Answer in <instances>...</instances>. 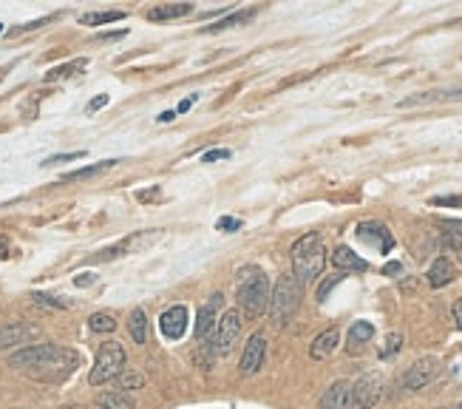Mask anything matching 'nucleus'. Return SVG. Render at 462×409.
<instances>
[{"label": "nucleus", "mask_w": 462, "mask_h": 409, "mask_svg": "<svg viewBox=\"0 0 462 409\" xmlns=\"http://www.w3.org/2000/svg\"><path fill=\"white\" fill-rule=\"evenodd\" d=\"M77 364H80V355L57 344H31L9 355V367L29 370L31 375L43 381H63L66 375L77 370Z\"/></svg>", "instance_id": "1"}, {"label": "nucleus", "mask_w": 462, "mask_h": 409, "mask_svg": "<svg viewBox=\"0 0 462 409\" xmlns=\"http://www.w3.org/2000/svg\"><path fill=\"white\" fill-rule=\"evenodd\" d=\"M238 281V307L244 310L247 318H258L261 313L270 310V276L258 265H244L235 273Z\"/></svg>", "instance_id": "2"}, {"label": "nucleus", "mask_w": 462, "mask_h": 409, "mask_svg": "<svg viewBox=\"0 0 462 409\" xmlns=\"http://www.w3.org/2000/svg\"><path fill=\"white\" fill-rule=\"evenodd\" d=\"M289 259H292V276H295L301 284H309V281L321 278V273L327 268V248H324V239H321L318 233L301 236V239L292 245Z\"/></svg>", "instance_id": "3"}, {"label": "nucleus", "mask_w": 462, "mask_h": 409, "mask_svg": "<svg viewBox=\"0 0 462 409\" xmlns=\"http://www.w3.org/2000/svg\"><path fill=\"white\" fill-rule=\"evenodd\" d=\"M301 296H304V284H301L292 273L281 276V278L275 281L272 293H270V315H272V321H275V324H287V321L298 313Z\"/></svg>", "instance_id": "4"}, {"label": "nucleus", "mask_w": 462, "mask_h": 409, "mask_svg": "<svg viewBox=\"0 0 462 409\" xmlns=\"http://www.w3.org/2000/svg\"><path fill=\"white\" fill-rule=\"evenodd\" d=\"M125 361H128V355H125V347L119 341L100 344L94 367H91V375H88V384L91 387H103L106 381H114L116 375L125 370Z\"/></svg>", "instance_id": "5"}, {"label": "nucleus", "mask_w": 462, "mask_h": 409, "mask_svg": "<svg viewBox=\"0 0 462 409\" xmlns=\"http://www.w3.org/2000/svg\"><path fill=\"white\" fill-rule=\"evenodd\" d=\"M383 390H386V384H383V375H380V373H366V375H360V378L351 384V407H357V409L377 407V404L383 401Z\"/></svg>", "instance_id": "6"}, {"label": "nucleus", "mask_w": 462, "mask_h": 409, "mask_svg": "<svg viewBox=\"0 0 462 409\" xmlns=\"http://www.w3.org/2000/svg\"><path fill=\"white\" fill-rule=\"evenodd\" d=\"M437 375H440V361H437L434 355H426V358H420V361H414V364L409 367V373L403 375L400 387L409 390V393H420V390H426Z\"/></svg>", "instance_id": "7"}, {"label": "nucleus", "mask_w": 462, "mask_h": 409, "mask_svg": "<svg viewBox=\"0 0 462 409\" xmlns=\"http://www.w3.org/2000/svg\"><path fill=\"white\" fill-rule=\"evenodd\" d=\"M241 313L238 310H227L222 318H219V324H216V353L219 355H227L232 353V347L238 344V338H241Z\"/></svg>", "instance_id": "8"}, {"label": "nucleus", "mask_w": 462, "mask_h": 409, "mask_svg": "<svg viewBox=\"0 0 462 409\" xmlns=\"http://www.w3.org/2000/svg\"><path fill=\"white\" fill-rule=\"evenodd\" d=\"M264 358H267V335H264V333H252L250 341L244 344L238 373H241V375H255V373L264 367Z\"/></svg>", "instance_id": "9"}, {"label": "nucleus", "mask_w": 462, "mask_h": 409, "mask_svg": "<svg viewBox=\"0 0 462 409\" xmlns=\"http://www.w3.org/2000/svg\"><path fill=\"white\" fill-rule=\"evenodd\" d=\"M357 239L360 242H366V245H374L380 253H389L391 248H394V236L389 233V228L383 225V222H374V219H369V222H360L357 225Z\"/></svg>", "instance_id": "10"}, {"label": "nucleus", "mask_w": 462, "mask_h": 409, "mask_svg": "<svg viewBox=\"0 0 462 409\" xmlns=\"http://www.w3.org/2000/svg\"><path fill=\"white\" fill-rule=\"evenodd\" d=\"M188 321H190L188 307H185V304H173V307H168V310L159 315V330H162L165 338L179 341V338L185 335V330H188Z\"/></svg>", "instance_id": "11"}, {"label": "nucleus", "mask_w": 462, "mask_h": 409, "mask_svg": "<svg viewBox=\"0 0 462 409\" xmlns=\"http://www.w3.org/2000/svg\"><path fill=\"white\" fill-rule=\"evenodd\" d=\"M37 335H40V327H34L29 321H9V324L0 327V350L17 347V344H29Z\"/></svg>", "instance_id": "12"}, {"label": "nucleus", "mask_w": 462, "mask_h": 409, "mask_svg": "<svg viewBox=\"0 0 462 409\" xmlns=\"http://www.w3.org/2000/svg\"><path fill=\"white\" fill-rule=\"evenodd\" d=\"M338 344H341V330L338 327H329L321 335H315V341L309 344V355L315 361H324V358H329L338 350Z\"/></svg>", "instance_id": "13"}, {"label": "nucleus", "mask_w": 462, "mask_h": 409, "mask_svg": "<svg viewBox=\"0 0 462 409\" xmlns=\"http://www.w3.org/2000/svg\"><path fill=\"white\" fill-rule=\"evenodd\" d=\"M321 409H351V384L349 381H335L321 398Z\"/></svg>", "instance_id": "14"}, {"label": "nucleus", "mask_w": 462, "mask_h": 409, "mask_svg": "<svg viewBox=\"0 0 462 409\" xmlns=\"http://www.w3.org/2000/svg\"><path fill=\"white\" fill-rule=\"evenodd\" d=\"M225 304V298H222V293H213L210 296V301L199 310V315H196V338H205L219 321H216V310Z\"/></svg>", "instance_id": "15"}, {"label": "nucleus", "mask_w": 462, "mask_h": 409, "mask_svg": "<svg viewBox=\"0 0 462 409\" xmlns=\"http://www.w3.org/2000/svg\"><path fill=\"white\" fill-rule=\"evenodd\" d=\"M332 265L338 268V273H346V271H369V262L366 259H360L351 248H346V245H341V248H335L332 251Z\"/></svg>", "instance_id": "16"}, {"label": "nucleus", "mask_w": 462, "mask_h": 409, "mask_svg": "<svg viewBox=\"0 0 462 409\" xmlns=\"http://www.w3.org/2000/svg\"><path fill=\"white\" fill-rule=\"evenodd\" d=\"M371 335H374V327H371L369 321H354L346 333V344H349L346 350L351 355H357V353L371 341Z\"/></svg>", "instance_id": "17"}, {"label": "nucleus", "mask_w": 462, "mask_h": 409, "mask_svg": "<svg viewBox=\"0 0 462 409\" xmlns=\"http://www.w3.org/2000/svg\"><path fill=\"white\" fill-rule=\"evenodd\" d=\"M190 11H193V6H190V3H159V6H153V9L148 11V20L162 23V20H176V17H185V14H190Z\"/></svg>", "instance_id": "18"}, {"label": "nucleus", "mask_w": 462, "mask_h": 409, "mask_svg": "<svg viewBox=\"0 0 462 409\" xmlns=\"http://www.w3.org/2000/svg\"><path fill=\"white\" fill-rule=\"evenodd\" d=\"M426 278H428L431 287H446V284L454 278V265H451L446 256H440V259H434V265L428 268Z\"/></svg>", "instance_id": "19"}, {"label": "nucleus", "mask_w": 462, "mask_h": 409, "mask_svg": "<svg viewBox=\"0 0 462 409\" xmlns=\"http://www.w3.org/2000/svg\"><path fill=\"white\" fill-rule=\"evenodd\" d=\"M255 17V9H244V11H232L227 17H222V20H216L213 26H205L202 31L205 34H213V31H225V29H230V26H244V23H250Z\"/></svg>", "instance_id": "20"}, {"label": "nucleus", "mask_w": 462, "mask_h": 409, "mask_svg": "<svg viewBox=\"0 0 462 409\" xmlns=\"http://www.w3.org/2000/svg\"><path fill=\"white\" fill-rule=\"evenodd\" d=\"M97 407L100 409H136V401H133L128 393L111 390V393H100V395H97Z\"/></svg>", "instance_id": "21"}, {"label": "nucleus", "mask_w": 462, "mask_h": 409, "mask_svg": "<svg viewBox=\"0 0 462 409\" xmlns=\"http://www.w3.org/2000/svg\"><path fill=\"white\" fill-rule=\"evenodd\" d=\"M128 333H130L133 344H145V341H148V315H145L142 307H136V310L130 313V318H128Z\"/></svg>", "instance_id": "22"}, {"label": "nucleus", "mask_w": 462, "mask_h": 409, "mask_svg": "<svg viewBox=\"0 0 462 409\" xmlns=\"http://www.w3.org/2000/svg\"><path fill=\"white\" fill-rule=\"evenodd\" d=\"M116 159H106V162H97V165H86V168H80V171H68V173H63V182H80V179H91V176H97V173H103V171H108V168H114Z\"/></svg>", "instance_id": "23"}, {"label": "nucleus", "mask_w": 462, "mask_h": 409, "mask_svg": "<svg viewBox=\"0 0 462 409\" xmlns=\"http://www.w3.org/2000/svg\"><path fill=\"white\" fill-rule=\"evenodd\" d=\"M86 66H88V60H86V57H77V60H71V63L54 66V69L46 74V83H54V80H66V77H71V74H80Z\"/></svg>", "instance_id": "24"}, {"label": "nucleus", "mask_w": 462, "mask_h": 409, "mask_svg": "<svg viewBox=\"0 0 462 409\" xmlns=\"http://www.w3.org/2000/svg\"><path fill=\"white\" fill-rule=\"evenodd\" d=\"M114 381H116V387H119V393H122V390H142V387H145V375H142V373H133V370H128V367L116 375Z\"/></svg>", "instance_id": "25"}, {"label": "nucleus", "mask_w": 462, "mask_h": 409, "mask_svg": "<svg viewBox=\"0 0 462 409\" xmlns=\"http://www.w3.org/2000/svg\"><path fill=\"white\" fill-rule=\"evenodd\" d=\"M125 11H88L80 17L83 26H103V23H114V20H122Z\"/></svg>", "instance_id": "26"}, {"label": "nucleus", "mask_w": 462, "mask_h": 409, "mask_svg": "<svg viewBox=\"0 0 462 409\" xmlns=\"http://www.w3.org/2000/svg\"><path fill=\"white\" fill-rule=\"evenodd\" d=\"M88 327H91L94 333H114L116 318L111 313H94V315L88 318Z\"/></svg>", "instance_id": "27"}, {"label": "nucleus", "mask_w": 462, "mask_h": 409, "mask_svg": "<svg viewBox=\"0 0 462 409\" xmlns=\"http://www.w3.org/2000/svg\"><path fill=\"white\" fill-rule=\"evenodd\" d=\"M400 347H403V335L400 333H389L386 335V344L380 350V358H391L394 353H400Z\"/></svg>", "instance_id": "28"}, {"label": "nucleus", "mask_w": 462, "mask_h": 409, "mask_svg": "<svg viewBox=\"0 0 462 409\" xmlns=\"http://www.w3.org/2000/svg\"><path fill=\"white\" fill-rule=\"evenodd\" d=\"M31 301H34V304H43V307H54V310L68 307V301H63V298H57V296H46V293H31Z\"/></svg>", "instance_id": "29"}, {"label": "nucleus", "mask_w": 462, "mask_h": 409, "mask_svg": "<svg viewBox=\"0 0 462 409\" xmlns=\"http://www.w3.org/2000/svg\"><path fill=\"white\" fill-rule=\"evenodd\" d=\"M338 281H344V273H338V276H332V278H327L321 287H318V301H327V296H329V290L338 284Z\"/></svg>", "instance_id": "30"}, {"label": "nucleus", "mask_w": 462, "mask_h": 409, "mask_svg": "<svg viewBox=\"0 0 462 409\" xmlns=\"http://www.w3.org/2000/svg\"><path fill=\"white\" fill-rule=\"evenodd\" d=\"M216 228H219V231H225V233L241 231V219H232V216H222V219L216 222Z\"/></svg>", "instance_id": "31"}, {"label": "nucleus", "mask_w": 462, "mask_h": 409, "mask_svg": "<svg viewBox=\"0 0 462 409\" xmlns=\"http://www.w3.org/2000/svg\"><path fill=\"white\" fill-rule=\"evenodd\" d=\"M86 151H74V153H60V156H48L43 165H57V162H71V159H83Z\"/></svg>", "instance_id": "32"}, {"label": "nucleus", "mask_w": 462, "mask_h": 409, "mask_svg": "<svg viewBox=\"0 0 462 409\" xmlns=\"http://www.w3.org/2000/svg\"><path fill=\"white\" fill-rule=\"evenodd\" d=\"M51 17H40V20H31V23H26V26H17V29H11V34H20V31H34V29H40L43 23H48Z\"/></svg>", "instance_id": "33"}, {"label": "nucleus", "mask_w": 462, "mask_h": 409, "mask_svg": "<svg viewBox=\"0 0 462 409\" xmlns=\"http://www.w3.org/2000/svg\"><path fill=\"white\" fill-rule=\"evenodd\" d=\"M106 106H108V94H100V97H94V100L86 106V111L94 114V111H100V108H106Z\"/></svg>", "instance_id": "34"}, {"label": "nucleus", "mask_w": 462, "mask_h": 409, "mask_svg": "<svg viewBox=\"0 0 462 409\" xmlns=\"http://www.w3.org/2000/svg\"><path fill=\"white\" fill-rule=\"evenodd\" d=\"M230 156V151H225V148H213V151H207L205 156H202V162H216V159H227Z\"/></svg>", "instance_id": "35"}, {"label": "nucleus", "mask_w": 462, "mask_h": 409, "mask_svg": "<svg viewBox=\"0 0 462 409\" xmlns=\"http://www.w3.org/2000/svg\"><path fill=\"white\" fill-rule=\"evenodd\" d=\"M431 205H457V208H462V196H437V199H431Z\"/></svg>", "instance_id": "36"}, {"label": "nucleus", "mask_w": 462, "mask_h": 409, "mask_svg": "<svg viewBox=\"0 0 462 409\" xmlns=\"http://www.w3.org/2000/svg\"><path fill=\"white\" fill-rule=\"evenodd\" d=\"M136 199H139V202H153V199H159V188H150V191H139V193H136Z\"/></svg>", "instance_id": "37"}, {"label": "nucleus", "mask_w": 462, "mask_h": 409, "mask_svg": "<svg viewBox=\"0 0 462 409\" xmlns=\"http://www.w3.org/2000/svg\"><path fill=\"white\" fill-rule=\"evenodd\" d=\"M397 273H403V265H400V262H389V265L383 268V276H397Z\"/></svg>", "instance_id": "38"}, {"label": "nucleus", "mask_w": 462, "mask_h": 409, "mask_svg": "<svg viewBox=\"0 0 462 409\" xmlns=\"http://www.w3.org/2000/svg\"><path fill=\"white\" fill-rule=\"evenodd\" d=\"M451 313H454V321H457V327L462 330V298H457V301H454Z\"/></svg>", "instance_id": "39"}, {"label": "nucleus", "mask_w": 462, "mask_h": 409, "mask_svg": "<svg viewBox=\"0 0 462 409\" xmlns=\"http://www.w3.org/2000/svg\"><path fill=\"white\" fill-rule=\"evenodd\" d=\"M91 281H94V276H91V273H80V276L74 278V284H80V287H88Z\"/></svg>", "instance_id": "40"}, {"label": "nucleus", "mask_w": 462, "mask_h": 409, "mask_svg": "<svg viewBox=\"0 0 462 409\" xmlns=\"http://www.w3.org/2000/svg\"><path fill=\"white\" fill-rule=\"evenodd\" d=\"M193 100H196V94H193V97H188V100H182V103H179V108H176V114H185V111H190Z\"/></svg>", "instance_id": "41"}, {"label": "nucleus", "mask_w": 462, "mask_h": 409, "mask_svg": "<svg viewBox=\"0 0 462 409\" xmlns=\"http://www.w3.org/2000/svg\"><path fill=\"white\" fill-rule=\"evenodd\" d=\"M446 228H451L448 233H454V236H462V222H443Z\"/></svg>", "instance_id": "42"}, {"label": "nucleus", "mask_w": 462, "mask_h": 409, "mask_svg": "<svg viewBox=\"0 0 462 409\" xmlns=\"http://www.w3.org/2000/svg\"><path fill=\"white\" fill-rule=\"evenodd\" d=\"M170 120H176V111H162L159 114V123H170Z\"/></svg>", "instance_id": "43"}, {"label": "nucleus", "mask_w": 462, "mask_h": 409, "mask_svg": "<svg viewBox=\"0 0 462 409\" xmlns=\"http://www.w3.org/2000/svg\"><path fill=\"white\" fill-rule=\"evenodd\" d=\"M6 256H9V242L0 236V259H6Z\"/></svg>", "instance_id": "44"}, {"label": "nucleus", "mask_w": 462, "mask_h": 409, "mask_svg": "<svg viewBox=\"0 0 462 409\" xmlns=\"http://www.w3.org/2000/svg\"><path fill=\"white\" fill-rule=\"evenodd\" d=\"M125 34V29L122 31H108V34H100V40H114V37H122Z\"/></svg>", "instance_id": "45"}, {"label": "nucleus", "mask_w": 462, "mask_h": 409, "mask_svg": "<svg viewBox=\"0 0 462 409\" xmlns=\"http://www.w3.org/2000/svg\"><path fill=\"white\" fill-rule=\"evenodd\" d=\"M0 31H3V23H0Z\"/></svg>", "instance_id": "46"}, {"label": "nucleus", "mask_w": 462, "mask_h": 409, "mask_svg": "<svg viewBox=\"0 0 462 409\" xmlns=\"http://www.w3.org/2000/svg\"><path fill=\"white\" fill-rule=\"evenodd\" d=\"M457 409H462V404H460V407H457Z\"/></svg>", "instance_id": "47"}]
</instances>
